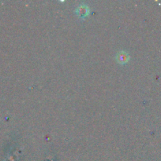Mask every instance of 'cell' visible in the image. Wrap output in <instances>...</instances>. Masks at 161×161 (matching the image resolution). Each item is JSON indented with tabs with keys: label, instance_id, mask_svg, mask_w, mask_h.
I'll use <instances>...</instances> for the list:
<instances>
[{
	"label": "cell",
	"instance_id": "obj_1",
	"mask_svg": "<svg viewBox=\"0 0 161 161\" xmlns=\"http://www.w3.org/2000/svg\"><path fill=\"white\" fill-rule=\"evenodd\" d=\"M75 12L80 19L84 20L89 14V8L86 4L82 3L76 8Z\"/></svg>",
	"mask_w": 161,
	"mask_h": 161
},
{
	"label": "cell",
	"instance_id": "obj_2",
	"mask_svg": "<svg viewBox=\"0 0 161 161\" xmlns=\"http://www.w3.org/2000/svg\"><path fill=\"white\" fill-rule=\"evenodd\" d=\"M129 54L128 53L125 51H121L118 53L117 55H116V59H117V61L119 63V64H126L128 61H129Z\"/></svg>",
	"mask_w": 161,
	"mask_h": 161
}]
</instances>
